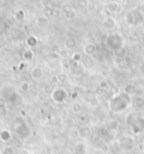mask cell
<instances>
[{"mask_svg":"<svg viewBox=\"0 0 144 154\" xmlns=\"http://www.w3.org/2000/svg\"><path fill=\"white\" fill-rule=\"evenodd\" d=\"M41 75H42V71H41V68H35V70L33 71V73H32V76H33V78H39L41 77Z\"/></svg>","mask_w":144,"mask_h":154,"instance_id":"1","label":"cell"}]
</instances>
